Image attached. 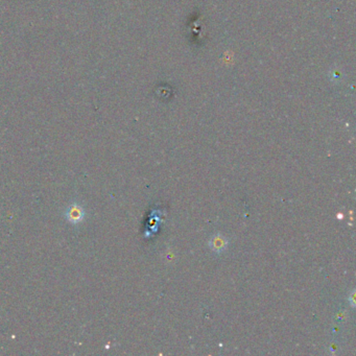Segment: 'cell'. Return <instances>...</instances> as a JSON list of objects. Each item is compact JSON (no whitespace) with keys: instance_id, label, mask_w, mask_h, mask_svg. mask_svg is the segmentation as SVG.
Returning <instances> with one entry per match:
<instances>
[{"instance_id":"cell-1","label":"cell","mask_w":356,"mask_h":356,"mask_svg":"<svg viewBox=\"0 0 356 356\" xmlns=\"http://www.w3.org/2000/svg\"><path fill=\"white\" fill-rule=\"evenodd\" d=\"M226 246H227V240L221 235H216L210 240V247H211V249L214 250L215 252H221V251H223L226 248Z\"/></svg>"},{"instance_id":"cell-2","label":"cell","mask_w":356,"mask_h":356,"mask_svg":"<svg viewBox=\"0 0 356 356\" xmlns=\"http://www.w3.org/2000/svg\"><path fill=\"white\" fill-rule=\"evenodd\" d=\"M82 216H83L82 210H80L78 207H74L69 211V218L71 221L77 222L80 220V218H82Z\"/></svg>"}]
</instances>
